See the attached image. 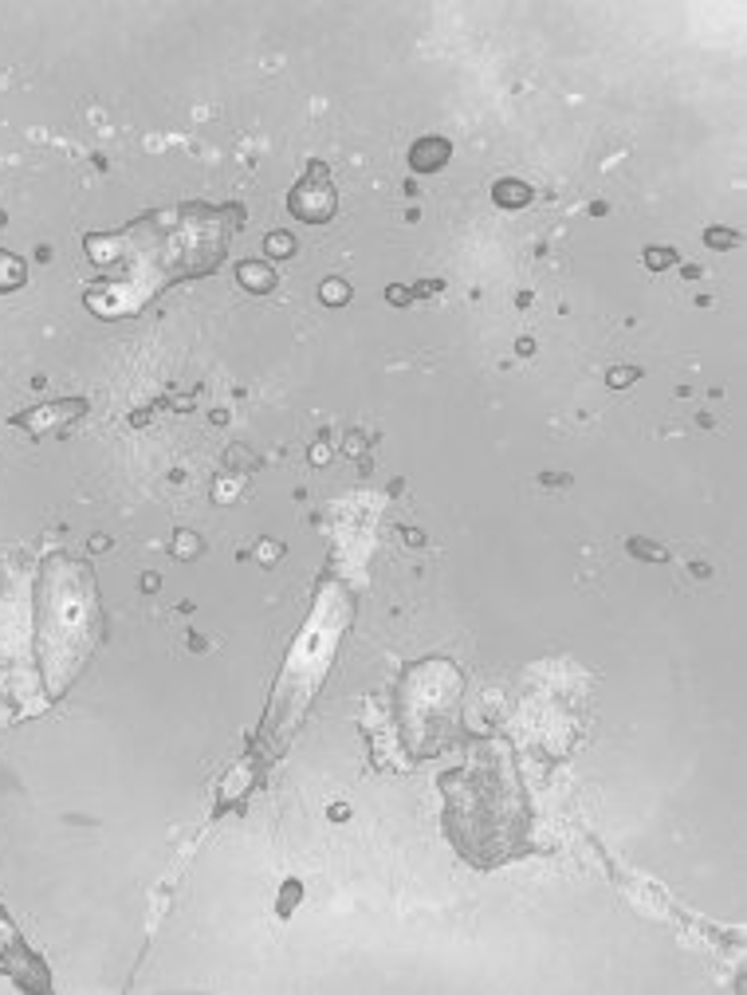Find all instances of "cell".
Wrapping results in <instances>:
<instances>
[{
  "label": "cell",
  "instance_id": "9c48e42d",
  "mask_svg": "<svg viewBox=\"0 0 747 995\" xmlns=\"http://www.w3.org/2000/svg\"><path fill=\"white\" fill-rule=\"evenodd\" d=\"M669 260H673V252H657V248L649 252V264H653V268H657V264H669Z\"/></svg>",
  "mask_w": 747,
  "mask_h": 995
},
{
  "label": "cell",
  "instance_id": "5b68a950",
  "mask_svg": "<svg viewBox=\"0 0 747 995\" xmlns=\"http://www.w3.org/2000/svg\"><path fill=\"white\" fill-rule=\"evenodd\" d=\"M240 284L248 292H268L276 284V272L268 264H240Z\"/></svg>",
  "mask_w": 747,
  "mask_h": 995
},
{
  "label": "cell",
  "instance_id": "ba28073f",
  "mask_svg": "<svg viewBox=\"0 0 747 995\" xmlns=\"http://www.w3.org/2000/svg\"><path fill=\"white\" fill-rule=\"evenodd\" d=\"M323 299L327 303H343V299H350V288H343V280H327L323 284Z\"/></svg>",
  "mask_w": 747,
  "mask_h": 995
},
{
  "label": "cell",
  "instance_id": "30bf717a",
  "mask_svg": "<svg viewBox=\"0 0 747 995\" xmlns=\"http://www.w3.org/2000/svg\"><path fill=\"white\" fill-rule=\"evenodd\" d=\"M708 244H716V248H720V244H732V233H716V229H712V233H708Z\"/></svg>",
  "mask_w": 747,
  "mask_h": 995
},
{
  "label": "cell",
  "instance_id": "8992f818",
  "mask_svg": "<svg viewBox=\"0 0 747 995\" xmlns=\"http://www.w3.org/2000/svg\"><path fill=\"white\" fill-rule=\"evenodd\" d=\"M496 201H500V205H516L519 209V205L531 201V189H527L523 181H500V185H496Z\"/></svg>",
  "mask_w": 747,
  "mask_h": 995
},
{
  "label": "cell",
  "instance_id": "6da1fadb",
  "mask_svg": "<svg viewBox=\"0 0 747 995\" xmlns=\"http://www.w3.org/2000/svg\"><path fill=\"white\" fill-rule=\"evenodd\" d=\"M288 209L299 221H307V225H323V221L335 217V189L327 185V166L323 162H315L311 174L291 189Z\"/></svg>",
  "mask_w": 747,
  "mask_h": 995
},
{
  "label": "cell",
  "instance_id": "277c9868",
  "mask_svg": "<svg viewBox=\"0 0 747 995\" xmlns=\"http://www.w3.org/2000/svg\"><path fill=\"white\" fill-rule=\"evenodd\" d=\"M24 284H28V264H24V256L0 248V295L20 292Z\"/></svg>",
  "mask_w": 747,
  "mask_h": 995
},
{
  "label": "cell",
  "instance_id": "52a82bcc",
  "mask_svg": "<svg viewBox=\"0 0 747 995\" xmlns=\"http://www.w3.org/2000/svg\"><path fill=\"white\" fill-rule=\"evenodd\" d=\"M291 248H295V240H291L288 233L268 236V252H272V256H291Z\"/></svg>",
  "mask_w": 747,
  "mask_h": 995
},
{
  "label": "cell",
  "instance_id": "7a4b0ae2",
  "mask_svg": "<svg viewBox=\"0 0 747 995\" xmlns=\"http://www.w3.org/2000/svg\"><path fill=\"white\" fill-rule=\"evenodd\" d=\"M83 413H87V398H59V402H44V406L16 413L12 425L24 429V433H32V437H48V433H63Z\"/></svg>",
  "mask_w": 747,
  "mask_h": 995
},
{
  "label": "cell",
  "instance_id": "3957f363",
  "mask_svg": "<svg viewBox=\"0 0 747 995\" xmlns=\"http://www.w3.org/2000/svg\"><path fill=\"white\" fill-rule=\"evenodd\" d=\"M449 142L445 138H421L413 150H409V166L417 170V174H433V170H441L445 162H449Z\"/></svg>",
  "mask_w": 747,
  "mask_h": 995
}]
</instances>
